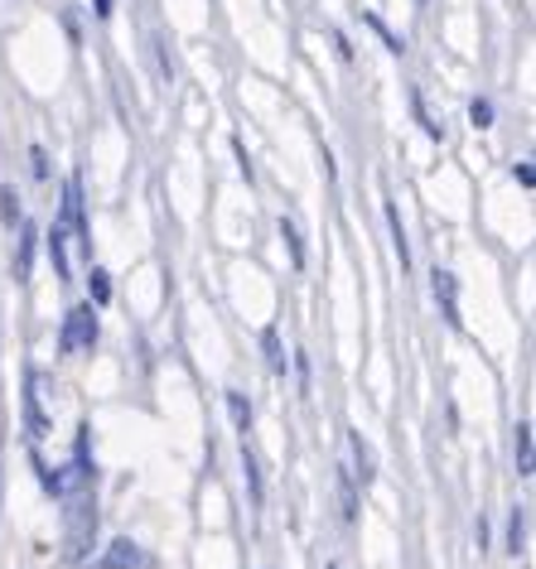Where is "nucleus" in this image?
Returning <instances> with one entry per match:
<instances>
[{
    "label": "nucleus",
    "instance_id": "18",
    "mask_svg": "<svg viewBox=\"0 0 536 569\" xmlns=\"http://www.w3.org/2000/svg\"><path fill=\"white\" fill-rule=\"evenodd\" d=\"M280 237L290 241V261H295V266H305V247H300V232H295V222H290V218H280Z\"/></svg>",
    "mask_w": 536,
    "mask_h": 569
},
{
    "label": "nucleus",
    "instance_id": "10",
    "mask_svg": "<svg viewBox=\"0 0 536 569\" xmlns=\"http://www.w3.org/2000/svg\"><path fill=\"white\" fill-rule=\"evenodd\" d=\"M348 453H353V463H358V473H353V478L373 482V478H377V473H373V449L363 445V435H348Z\"/></svg>",
    "mask_w": 536,
    "mask_h": 569
},
{
    "label": "nucleus",
    "instance_id": "4",
    "mask_svg": "<svg viewBox=\"0 0 536 569\" xmlns=\"http://www.w3.org/2000/svg\"><path fill=\"white\" fill-rule=\"evenodd\" d=\"M44 391H49V377L44 372H30V396H24V420H30V435H44L49 430Z\"/></svg>",
    "mask_w": 536,
    "mask_h": 569
},
{
    "label": "nucleus",
    "instance_id": "15",
    "mask_svg": "<svg viewBox=\"0 0 536 569\" xmlns=\"http://www.w3.org/2000/svg\"><path fill=\"white\" fill-rule=\"evenodd\" d=\"M228 410H232V425L247 435V430H251V406H247L242 391H228Z\"/></svg>",
    "mask_w": 536,
    "mask_h": 569
},
{
    "label": "nucleus",
    "instance_id": "6",
    "mask_svg": "<svg viewBox=\"0 0 536 569\" xmlns=\"http://www.w3.org/2000/svg\"><path fill=\"white\" fill-rule=\"evenodd\" d=\"M435 300H440V315H445V323L449 329H464V319H459V305H455V276L449 270H435Z\"/></svg>",
    "mask_w": 536,
    "mask_h": 569
},
{
    "label": "nucleus",
    "instance_id": "5",
    "mask_svg": "<svg viewBox=\"0 0 536 569\" xmlns=\"http://www.w3.org/2000/svg\"><path fill=\"white\" fill-rule=\"evenodd\" d=\"M146 565V555H140V546H131V540H111L107 555L97 560L92 569H140Z\"/></svg>",
    "mask_w": 536,
    "mask_h": 569
},
{
    "label": "nucleus",
    "instance_id": "23",
    "mask_svg": "<svg viewBox=\"0 0 536 569\" xmlns=\"http://www.w3.org/2000/svg\"><path fill=\"white\" fill-rule=\"evenodd\" d=\"M97 16H102V20L111 16V0H97Z\"/></svg>",
    "mask_w": 536,
    "mask_h": 569
},
{
    "label": "nucleus",
    "instance_id": "2",
    "mask_svg": "<svg viewBox=\"0 0 536 569\" xmlns=\"http://www.w3.org/2000/svg\"><path fill=\"white\" fill-rule=\"evenodd\" d=\"M92 343H97V315H92V305H78L73 315L63 319L59 348L63 352H78V348H92Z\"/></svg>",
    "mask_w": 536,
    "mask_h": 569
},
{
    "label": "nucleus",
    "instance_id": "8",
    "mask_svg": "<svg viewBox=\"0 0 536 569\" xmlns=\"http://www.w3.org/2000/svg\"><path fill=\"white\" fill-rule=\"evenodd\" d=\"M513 453H517V478H532V425H527V420H522V425H517Z\"/></svg>",
    "mask_w": 536,
    "mask_h": 569
},
{
    "label": "nucleus",
    "instance_id": "19",
    "mask_svg": "<svg viewBox=\"0 0 536 569\" xmlns=\"http://www.w3.org/2000/svg\"><path fill=\"white\" fill-rule=\"evenodd\" d=\"M242 468H247V482H251V497L261 502V473H257V459H251V449H247V439H242Z\"/></svg>",
    "mask_w": 536,
    "mask_h": 569
},
{
    "label": "nucleus",
    "instance_id": "11",
    "mask_svg": "<svg viewBox=\"0 0 536 569\" xmlns=\"http://www.w3.org/2000/svg\"><path fill=\"white\" fill-rule=\"evenodd\" d=\"M261 348H266V367H271L276 377L286 372V348H280V333H276V329H266V333H261Z\"/></svg>",
    "mask_w": 536,
    "mask_h": 569
},
{
    "label": "nucleus",
    "instance_id": "21",
    "mask_svg": "<svg viewBox=\"0 0 536 569\" xmlns=\"http://www.w3.org/2000/svg\"><path fill=\"white\" fill-rule=\"evenodd\" d=\"M469 117H474V126H488V121H493V107H488V102H474Z\"/></svg>",
    "mask_w": 536,
    "mask_h": 569
},
{
    "label": "nucleus",
    "instance_id": "12",
    "mask_svg": "<svg viewBox=\"0 0 536 569\" xmlns=\"http://www.w3.org/2000/svg\"><path fill=\"white\" fill-rule=\"evenodd\" d=\"M411 111H416V121H420V131H426L430 140H440V136H445V126H440V121H435V117H430V111H426V97H420L416 88H411Z\"/></svg>",
    "mask_w": 536,
    "mask_h": 569
},
{
    "label": "nucleus",
    "instance_id": "9",
    "mask_svg": "<svg viewBox=\"0 0 536 569\" xmlns=\"http://www.w3.org/2000/svg\"><path fill=\"white\" fill-rule=\"evenodd\" d=\"M527 546V507H513V517H507V555H522Z\"/></svg>",
    "mask_w": 536,
    "mask_h": 569
},
{
    "label": "nucleus",
    "instance_id": "22",
    "mask_svg": "<svg viewBox=\"0 0 536 569\" xmlns=\"http://www.w3.org/2000/svg\"><path fill=\"white\" fill-rule=\"evenodd\" d=\"M30 160H34V179H44V174H49V160H44V150L34 146V150H30Z\"/></svg>",
    "mask_w": 536,
    "mask_h": 569
},
{
    "label": "nucleus",
    "instance_id": "20",
    "mask_svg": "<svg viewBox=\"0 0 536 569\" xmlns=\"http://www.w3.org/2000/svg\"><path fill=\"white\" fill-rule=\"evenodd\" d=\"M0 203H6V227H16L20 222V198H16V189H0Z\"/></svg>",
    "mask_w": 536,
    "mask_h": 569
},
{
    "label": "nucleus",
    "instance_id": "7",
    "mask_svg": "<svg viewBox=\"0 0 536 569\" xmlns=\"http://www.w3.org/2000/svg\"><path fill=\"white\" fill-rule=\"evenodd\" d=\"M387 227H391V251H397L401 270H411V247H406V227H401V212H397V203H387Z\"/></svg>",
    "mask_w": 536,
    "mask_h": 569
},
{
    "label": "nucleus",
    "instance_id": "3",
    "mask_svg": "<svg viewBox=\"0 0 536 569\" xmlns=\"http://www.w3.org/2000/svg\"><path fill=\"white\" fill-rule=\"evenodd\" d=\"M63 227H73L78 247L92 256V232H88V218H82V183L78 179H68V189H63Z\"/></svg>",
    "mask_w": 536,
    "mask_h": 569
},
{
    "label": "nucleus",
    "instance_id": "14",
    "mask_svg": "<svg viewBox=\"0 0 536 569\" xmlns=\"http://www.w3.org/2000/svg\"><path fill=\"white\" fill-rule=\"evenodd\" d=\"M49 256H53V270L68 280V251H63V222H53V232H49Z\"/></svg>",
    "mask_w": 536,
    "mask_h": 569
},
{
    "label": "nucleus",
    "instance_id": "13",
    "mask_svg": "<svg viewBox=\"0 0 536 569\" xmlns=\"http://www.w3.org/2000/svg\"><path fill=\"white\" fill-rule=\"evenodd\" d=\"M338 502H344V521L358 517V497H353V473L348 468H338Z\"/></svg>",
    "mask_w": 536,
    "mask_h": 569
},
{
    "label": "nucleus",
    "instance_id": "17",
    "mask_svg": "<svg viewBox=\"0 0 536 569\" xmlns=\"http://www.w3.org/2000/svg\"><path fill=\"white\" fill-rule=\"evenodd\" d=\"M88 284H92V305H107V300H111V276H107V270H97V266H92Z\"/></svg>",
    "mask_w": 536,
    "mask_h": 569
},
{
    "label": "nucleus",
    "instance_id": "16",
    "mask_svg": "<svg viewBox=\"0 0 536 569\" xmlns=\"http://www.w3.org/2000/svg\"><path fill=\"white\" fill-rule=\"evenodd\" d=\"M30 261H34V227H24V241H20V261H16V276L30 280Z\"/></svg>",
    "mask_w": 536,
    "mask_h": 569
},
{
    "label": "nucleus",
    "instance_id": "1",
    "mask_svg": "<svg viewBox=\"0 0 536 569\" xmlns=\"http://www.w3.org/2000/svg\"><path fill=\"white\" fill-rule=\"evenodd\" d=\"M63 502H68V555H73V560H88V550H92V531H97L92 488H73V492H63Z\"/></svg>",
    "mask_w": 536,
    "mask_h": 569
}]
</instances>
